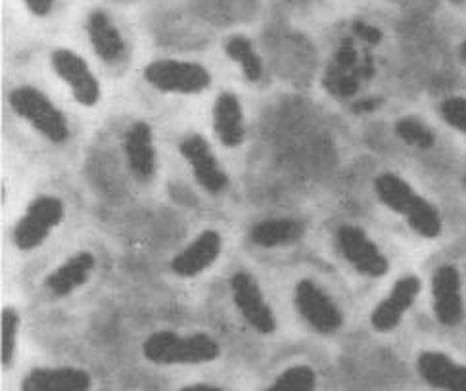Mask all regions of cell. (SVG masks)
Instances as JSON below:
<instances>
[{
    "label": "cell",
    "mask_w": 466,
    "mask_h": 391,
    "mask_svg": "<svg viewBox=\"0 0 466 391\" xmlns=\"http://www.w3.org/2000/svg\"><path fill=\"white\" fill-rule=\"evenodd\" d=\"M95 266L96 259L91 252L74 254L46 276L45 284L52 296L66 297L79 290L83 284H86V280L91 278L95 271Z\"/></svg>",
    "instance_id": "cell-17"
},
{
    "label": "cell",
    "mask_w": 466,
    "mask_h": 391,
    "mask_svg": "<svg viewBox=\"0 0 466 391\" xmlns=\"http://www.w3.org/2000/svg\"><path fill=\"white\" fill-rule=\"evenodd\" d=\"M225 52L232 62H237L242 67V74L248 81L256 83L263 77V64L252 41L244 37V35H232V37H228L225 43Z\"/></svg>",
    "instance_id": "cell-21"
},
{
    "label": "cell",
    "mask_w": 466,
    "mask_h": 391,
    "mask_svg": "<svg viewBox=\"0 0 466 391\" xmlns=\"http://www.w3.org/2000/svg\"><path fill=\"white\" fill-rule=\"evenodd\" d=\"M213 131L219 142L227 148H237L242 145L246 129H244V114L237 95L221 93L213 105Z\"/></svg>",
    "instance_id": "cell-18"
},
{
    "label": "cell",
    "mask_w": 466,
    "mask_h": 391,
    "mask_svg": "<svg viewBox=\"0 0 466 391\" xmlns=\"http://www.w3.org/2000/svg\"><path fill=\"white\" fill-rule=\"evenodd\" d=\"M8 104L15 115L25 119L33 129H37L54 145H64L69 138V125L66 115L39 88L22 85L8 95Z\"/></svg>",
    "instance_id": "cell-3"
},
{
    "label": "cell",
    "mask_w": 466,
    "mask_h": 391,
    "mask_svg": "<svg viewBox=\"0 0 466 391\" xmlns=\"http://www.w3.org/2000/svg\"><path fill=\"white\" fill-rule=\"evenodd\" d=\"M178 391H223V389L218 386H211V384H194V386L181 387Z\"/></svg>",
    "instance_id": "cell-27"
},
{
    "label": "cell",
    "mask_w": 466,
    "mask_h": 391,
    "mask_svg": "<svg viewBox=\"0 0 466 391\" xmlns=\"http://www.w3.org/2000/svg\"><path fill=\"white\" fill-rule=\"evenodd\" d=\"M50 62L58 77L69 86L77 104L93 108L100 100V83L88 64L69 48H56L50 55Z\"/></svg>",
    "instance_id": "cell-6"
},
{
    "label": "cell",
    "mask_w": 466,
    "mask_h": 391,
    "mask_svg": "<svg viewBox=\"0 0 466 391\" xmlns=\"http://www.w3.org/2000/svg\"><path fill=\"white\" fill-rule=\"evenodd\" d=\"M420 294V280L413 275L401 276L393 284L391 292L380 301L370 315V325L382 334L396 330L403 321L405 313L413 307L417 296Z\"/></svg>",
    "instance_id": "cell-11"
},
{
    "label": "cell",
    "mask_w": 466,
    "mask_h": 391,
    "mask_svg": "<svg viewBox=\"0 0 466 391\" xmlns=\"http://www.w3.org/2000/svg\"><path fill=\"white\" fill-rule=\"evenodd\" d=\"M294 299H296V307L299 315L303 316V321H306L319 334L330 336L342 328L344 325L342 313H339L334 301L322 292L315 282L299 280L296 284Z\"/></svg>",
    "instance_id": "cell-7"
},
{
    "label": "cell",
    "mask_w": 466,
    "mask_h": 391,
    "mask_svg": "<svg viewBox=\"0 0 466 391\" xmlns=\"http://www.w3.org/2000/svg\"><path fill=\"white\" fill-rule=\"evenodd\" d=\"M441 117L447 125L466 135V100L464 98H447L441 104Z\"/></svg>",
    "instance_id": "cell-25"
},
{
    "label": "cell",
    "mask_w": 466,
    "mask_h": 391,
    "mask_svg": "<svg viewBox=\"0 0 466 391\" xmlns=\"http://www.w3.org/2000/svg\"><path fill=\"white\" fill-rule=\"evenodd\" d=\"M86 33L95 55L106 64H117L125 56V41L106 12L95 10L86 17Z\"/></svg>",
    "instance_id": "cell-19"
},
{
    "label": "cell",
    "mask_w": 466,
    "mask_h": 391,
    "mask_svg": "<svg viewBox=\"0 0 466 391\" xmlns=\"http://www.w3.org/2000/svg\"><path fill=\"white\" fill-rule=\"evenodd\" d=\"M20 313L14 307H5L3 311V366L10 368L15 357L17 332H20Z\"/></svg>",
    "instance_id": "cell-24"
},
{
    "label": "cell",
    "mask_w": 466,
    "mask_h": 391,
    "mask_svg": "<svg viewBox=\"0 0 466 391\" xmlns=\"http://www.w3.org/2000/svg\"><path fill=\"white\" fill-rule=\"evenodd\" d=\"M145 79L159 93L200 95L211 85L209 71L185 60H154L145 67Z\"/></svg>",
    "instance_id": "cell-5"
},
{
    "label": "cell",
    "mask_w": 466,
    "mask_h": 391,
    "mask_svg": "<svg viewBox=\"0 0 466 391\" xmlns=\"http://www.w3.org/2000/svg\"><path fill=\"white\" fill-rule=\"evenodd\" d=\"M303 230V225L294 219H267L252 226L249 238L259 247H280L301 240Z\"/></svg>",
    "instance_id": "cell-20"
},
{
    "label": "cell",
    "mask_w": 466,
    "mask_h": 391,
    "mask_svg": "<svg viewBox=\"0 0 466 391\" xmlns=\"http://www.w3.org/2000/svg\"><path fill=\"white\" fill-rule=\"evenodd\" d=\"M123 150L125 157L131 171L142 181H148L156 173V148H154V133L150 123L137 121L125 133L123 138Z\"/></svg>",
    "instance_id": "cell-16"
},
{
    "label": "cell",
    "mask_w": 466,
    "mask_h": 391,
    "mask_svg": "<svg viewBox=\"0 0 466 391\" xmlns=\"http://www.w3.org/2000/svg\"><path fill=\"white\" fill-rule=\"evenodd\" d=\"M317 372L308 365H296L282 375L263 391H315Z\"/></svg>",
    "instance_id": "cell-22"
},
{
    "label": "cell",
    "mask_w": 466,
    "mask_h": 391,
    "mask_svg": "<svg viewBox=\"0 0 466 391\" xmlns=\"http://www.w3.org/2000/svg\"><path fill=\"white\" fill-rule=\"evenodd\" d=\"M396 133L398 136L407 142V145L420 148V150H428L434 146V135L430 131L422 121H419L417 117H403L396 123Z\"/></svg>",
    "instance_id": "cell-23"
},
{
    "label": "cell",
    "mask_w": 466,
    "mask_h": 391,
    "mask_svg": "<svg viewBox=\"0 0 466 391\" xmlns=\"http://www.w3.org/2000/svg\"><path fill=\"white\" fill-rule=\"evenodd\" d=\"M434 313L443 326H457L462 321L464 306L461 294V276L451 265H441L432 278Z\"/></svg>",
    "instance_id": "cell-13"
},
{
    "label": "cell",
    "mask_w": 466,
    "mask_h": 391,
    "mask_svg": "<svg viewBox=\"0 0 466 391\" xmlns=\"http://www.w3.org/2000/svg\"><path fill=\"white\" fill-rule=\"evenodd\" d=\"M461 56H462V60L466 62V41H464L462 46H461Z\"/></svg>",
    "instance_id": "cell-28"
},
{
    "label": "cell",
    "mask_w": 466,
    "mask_h": 391,
    "mask_svg": "<svg viewBox=\"0 0 466 391\" xmlns=\"http://www.w3.org/2000/svg\"><path fill=\"white\" fill-rule=\"evenodd\" d=\"M419 376L440 391H466V366L440 351H422L417 359Z\"/></svg>",
    "instance_id": "cell-14"
},
{
    "label": "cell",
    "mask_w": 466,
    "mask_h": 391,
    "mask_svg": "<svg viewBox=\"0 0 466 391\" xmlns=\"http://www.w3.org/2000/svg\"><path fill=\"white\" fill-rule=\"evenodd\" d=\"M230 292L240 315L246 318L249 326L265 336L277 330V318L273 315V309L268 307L259 284L252 275L246 271L237 273L230 278Z\"/></svg>",
    "instance_id": "cell-8"
},
{
    "label": "cell",
    "mask_w": 466,
    "mask_h": 391,
    "mask_svg": "<svg viewBox=\"0 0 466 391\" xmlns=\"http://www.w3.org/2000/svg\"><path fill=\"white\" fill-rule=\"evenodd\" d=\"M178 152L187 159V164L194 173V179L198 181L206 192L218 196L227 190L228 176L218 162V157L213 155L209 142L202 135L194 133L185 136L181 145H178Z\"/></svg>",
    "instance_id": "cell-10"
},
{
    "label": "cell",
    "mask_w": 466,
    "mask_h": 391,
    "mask_svg": "<svg viewBox=\"0 0 466 391\" xmlns=\"http://www.w3.org/2000/svg\"><path fill=\"white\" fill-rule=\"evenodd\" d=\"M22 391H91L93 378L83 368H33L22 380Z\"/></svg>",
    "instance_id": "cell-15"
},
{
    "label": "cell",
    "mask_w": 466,
    "mask_h": 391,
    "mask_svg": "<svg viewBox=\"0 0 466 391\" xmlns=\"http://www.w3.org/2000/svg\"><path fill=\"white\" fill-rule=\"evenodd\" d=\"M374 192L386 207L405 217L417 235L424 238H438L441 235V217L438 209L417 194L400 175L384 173L376 176Z\"/></svg>",
    "instance_id": "cell-1"
},
{
    "label": "cell",
    "mask_w": 466,
    "mask_h": 391,
    "mask_svg": "<svg viewBox=\"0 0 466 391\" xmlns=\"http://www.w3.org/2000/svg\"><path fill=\"white\" fill-rule=\"evenodd\" d=\"M223 250V238L218 230H204L185 250L171 259V271L181 278H194L206 273L218 261Z\"/></svg>",
    "instance_id": "cell-12"
},
{
    "label": "cell",
    "mask_w": 466,
    "mask_h": 391,
    "mask_svg": "<svg viewBox=\"0 0 466 391\" xmlns=\"http://www.w3.org/2000/svg\"><path fill=\"white\" fill-rule=\"evenodd\" d=\"M27 10L37 15V17H45L52 12V6H54V0H24Z\"/></svg>",
    "instance_id": "cell-26"
},
{
    "label": "cell",
    "mask_w": 466,
    "mask_h": 391,
    "mask_svg": "<svg viewBox=\"0 0 466 391\" xmlns=\"http://www.w3.org/2000/svg\"><path fill=\"white\" fill-rule=\"evenodd\" d=\"M142 355L161 366L202 365L218 359L221 346L206 332L181 336L173 330H159L150 334L142 344Z\"/></svg>",
    "instance_id": "cell-2"
},
{
    "label": "cell",
    "mask_w": 466,
    "mask_h": 391,
    "mask_svg": "<svg viewBox=\"0 0 466 391\" xmlns=\"http://www.w3.org/2000/svg\"><path fill=\"white\" fill-rule=\"evenodd\" d=\"M336 240L339 252H342V256L353 265L355 271L372 278L384 276L388 273L390 263L386 256L379 250V246L365 235L363 228L353 225L339 226Z\"/></svg>",
    "instance_id": "cell-9"
},
{
    "label": "cell",
    "mask_w": 466,
    "mask_h": 391,
    "mask_svg": "<svg viewBox=\"0 0 466 391\" xmlns=\"http://www.w3.org/2000/svg\"><path fill=\"white\" fill-rule=\"evenodd\" d=\"M64 216L66 206L58 196H37L14 228L12 238L17 250L31 252L35 247H39L52 230L64 221Z\"/></svg>",
    "instance_id": "cell-4"
}]
</instances>
